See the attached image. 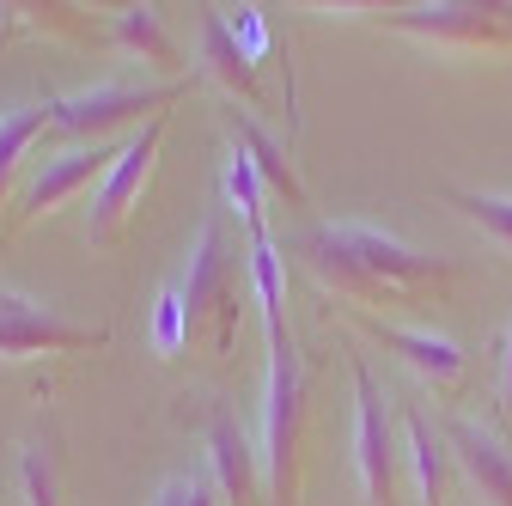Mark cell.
Segmentation results:
<instances>
[{
	"label": "cell",
	"instance_id": "obj_11",
	"mask_svg": "<svg viewBox=\"0 0 512 506\" xmlns=\"http://www.w3.org/2000/svg\"><path fill=\"white\" fill-rule=\"evenodd\" d=\"M189 74H196V80H214L232 104L244 98L250 110H269L263 86H256V61L244 55V43L232 37V25H226L220 13H202V61H196Z\"/></svg>",
	"mask_w": 512,
	"mask_h": 506
},
{
	"label": "cell",
	"instance_id": "obj_8",
	"mask_svg": "<svg viewBox=\"0 0 512 506\" xmlns=\"http://www.w3.org/2000/svg\"><path fill=\"white\" fill-rule=\"evenodd\" d=\"M122 147H128V141H98V147H68V153L43 159V171L13 196V226H31V220H43V214H55V208H68L80 189L104 183V177L116 171Z\"/></svg>",
	"mask_w": 512,
	"mask_h": 506
},
{
	"label": "cell",
	"instance_id": "obj_3",
	"mask_svg": "<svg viewBox=\"0 0 512 506\" xmlns=\"http://www.w3.org/2000/svg\"><path fill=\"white\" fill-rule=\"evenodd\" d=\"M196 74L189 80H110V86H92V92H68L55 98V129L74 135L80 147H98V141H116L122 129H147L153 116H165L177 98H189Z\"/></svg>",
	"mask_w": 512,
	"mask_h": 506
},
{
	"label": "cell",
	"instance_id": "obj_20",
	"mask_svg": "<svg viewBox=\"0 0 512 506\" xmlns=\"http://www.w3.org/2000/svg\"><path fill=\"white\" fill-rule=\"evenodd\" d=\"M226 196H232V208H238L244 226L269 220V214H263V183H256V171H250V159H244L238 147H232V159H226Z\"/></svg>",
	"mask_w": 512,
	"mask_h": 506
},
{
	"label": "cell",
	"instance_id": "obj_22",
	"mask_svg": "<svg viewBox=\"0 0 512 506\" xmlns=\"http://www.w3.org/2000/svg\"><path fill=\"white\" fill-rule=\"evenodd\" d=\"M500 360H506V415H512V330H506V342H500Z\"/></svg>",
	"mask_w": 512,
	"mask_h": 506
},
{
	"label": "cell",
	"instance_id": "obj_9",
	"mask_svg": "<svg viewBox=\"0 0 512 506\" xmlns=\"http://www.w3.org/2000/svg\"><path fill=\"white\" fill-rule=\"evenodd\" d=\"M208 464H214V488L232 506H263L269 482H263V452L250 446V433L238 427V415L226 403L208 409Z\"/></svg>",
	"mask_w": 512,
	"mask_h": 506
},
{
	"label": "cell",
	"instance_id": "obj_7",
	"mask_svg": "<svg viewBox=\"0 0 512 506\" xmlns=\"http://www.w3.org/2000/svg\"><path fill=\"white\" fill-rule=\"evenodd\" d=\"M159 147H165V116H153L147 129L122 147L116 171L98 183V196H92V208H86V244L116 250V244L128 238V220H135V208H141V189H147V177H153V165H159Z\"/></svg>",
	"mask_w": 512,
	"mask_h": 506
},
{
	"label": "cell",
	"instance_id": "obj_14",
	"mask_svg": "<svg viewBox=\"0 0 512 506\" xmlns=\"http://www.w3.org/2000/svg\"><path fill=\"white\" fill-rule=\"evenodd\" d=\"M110 37H116L122 49H135L141 61H153L159 74L189 80V74H183V55H177V43H171V31H165V13H159V7H122V13L110 19Z\"/></svg>",
	"mask_w": 512,
	"mask_h": 506
},
{
	"label": "cell",
	"instance_id": "obj_16",
	"mask_svg": "<svg viewBox=\"0 0 512 506\" xmlns=\"http://www.w3.org/2000/svg\"><path fill=\"white\" fill-rule=\"evenodd\" d=\"M403 427H409V464H415L421 506H439V494H445V458H452V446H445V433H433V421L421 409H409Z\"/></svg>",
	"mask_w": 512,
	"mask_h": 506
},
{
	"label": "cell",
	"instance_id": "obj_10",
	"mask_svg": "<svg viewBox=\"0 0 512 506\" xmlns=\"http://www.w3.org/2000/svg\"><path fill=\"white\" fill-rule=\"evenodd\" d=\"M348 318L372 336V342H384L391 354H403L421 378H433V385H445L452 391L458 378H464V348L452 342V336H427V330H403V324H391V318H378V311H354V305H342Z\"/></svg>",
	"mask_w": 512,
	"mask_h": 506
},
{
	"label": "cell",
	"instance_id": "obj_15",
	"mask_svg": "<svg viewBox=\"0 0 512 506\" xmlns=\"http://www.w3.org/2000/svg\"><path fill=\"white\" fill-rule=\"evenodd\" d=\"M49 104H55V98L19 104V110H0V208H7V196H13V177H19L25 147H31L43 129H55V110H49Z\"/></svg>",
	"mask_w": 512,
	"mask_h": 506
},
{
	"label": "cell",
	"instance_id": "obj_13",
	"mask_svg": "<svg viewBox=\"0 0 512 506\" xmlns=\"http://www.w3.org/2000/svg\"><path fill=\"white\" fill-rule=\"evenodd\" d=\"M226 129H232V141H238V153L250 159V171L263 177L275 196H287L293 208H305V183H299V171H293V159H287V147L263 129L256 116H244L238 104H226Z\"/></svg>",
	"mask_w": 512,
	"mask_h": 506
},
{
	"label": "cell",
	"instance_id": "obj_4",
	"mask_svg": "<svg viewBox=\"0 0 512 506\" xmlns=\"http://www.w3.org/2000/svg\"><path fill=\"white\" fill-rule=\"evenodd\" d=\"M384 31L433 43V49H476L512 55V7L506 0H439V7H397L384 13Z\"/></svg>",
	"mask_w": 512,
	"mask_h": 506
},
{
	"label": "cell",
	"instance_id": "obj_18",
	"mask_svg": "<svg viewBox=\"0 0 512 506\" xmlns=\"http://www.w3.org/2000/svg\"><path fill=\"white\" fill-rule=\"evenodd\" d=\"M19 482H25V500L31 506H61V482H55V433L43 427L37 439H25L19 452Z\"/></svg>",
	"mask_w": 512,
	"mask_h": 506
},
{
	"label": "cell",
	"instance_id": "obj_12",
	"mask_svg": "<svg viewBox=\"0 0 512 506\" xmlns=\"http://www.w3.org/2000/svg\"><path fill=\"white\" fill-rule=\"evenodd\" d=\"M445 446H452V458L464 464V476L482 488V500L512 506V446H500L494 427L452 421V427H445Z\"/></svg>",
	"mask_w": 512,
	"mask_h": 506
},
{
	"label": "cell",
	"instance_id": "obj_21",
	"mask_svg": "<svg viewBox=\"0 0 512 506\" xmlns=\"http://www.w3.org/2000/svg\"><path fill=\"white\" fill-rule=\"evenodd\" d=\"M214 500H220L214 476H165L153 494V506H214Z\"/></svg>",
	"mask_w": 512,
	"mask_h": 506
},
{
	"label": "cell",
	"instance_id": "obj_6",
	"mask_svg": "<svg viewBox=\"0 0 512 506\" xmlns=\"http://www.w3.org/2000/svg\"><path fill=\"white\" fill-rule=\"evenodd\" d=\"M354 476L366 506H403V458L391 439V403L366 360H354Z\"/></svg>",
	"mask_w": 512,
	"mask_h": 506
},
{
	"label": "cell",
	"instance_id": "obj_19",
	"mask_svg": "<svg viewBox=\"0 0 512 506\" xmlns=\"http://www.w3.org/2000/svg\"><path fill=\"white\" fill-rule=\"evenodd\" d=\"M445 202H452L470 226H482L506 257H512V196H482V189H445Z\"/></svg>",
	"mask_w": 512,
	"mask_h": 506
},
{
	"label": "cell",
	"instance_id": "obj_5",
	"mask_svg": "<svg viewBox=\"0 0 512 506\" xmlns=\"http://www.w3.org/2000/svg\"><path fill=\"white\" fill-rule=\"evenodd\" d=\"M110 342V324H74L55 305L0 287V360H61V354H92Z\"/></svg>",
	"mask_w": 512,
	"mask_h": 506
},
{
	"label": "cell",
	"instance_id": "obj_1",
	"mask_svg": "<svg viewBox=\"0 0 512 506\" xmlns=\"http://www.w3.org/2000/svg\"><path fill=\"white\" fill-rule=\"evenodd\" d=\"M287 250L305 263V275L317 287H330L336 299H348L354 311H397V305H427L445 299L464 269L452 257H427V250L403 244L384 226H354V220H324L287 238Z\"/></svg>",
	"mask_w": 512,
	"mask_h": 506
},
{
	"label": "cell",
	"instance_id": "obj_17",
	"mask_svg": "<svg viewBox=\"0 0 512 506\" xmlns=\"http://www.w3.org/2000/svg\"><path fill=\"white\" fill-rule=\"evenodd\" d=\"M92 37V19L80 7H0V43L7 37Z\"/></svg>",
	"mask_w": 512,
	"mask_h": 506
},
{
	"label": "cell",
	"instance_id": "obj_2",
	"mask_svg": "<svg viewBox=\"0 0 512 506\" xmlns=\"http://www.w3.org/2000/svg\"><path fill=\"white\" fill-rule=\"evenodd\" d=\"M250 257H238V244L226 238V214L214 208L189 244V263L171 281L177 287V311H183V348H196L202 360H226L238 348V324H244V299H250Z\"/></svg>",
	"mask_w": 512,
	"mask_h": 506
}]
</instances>
